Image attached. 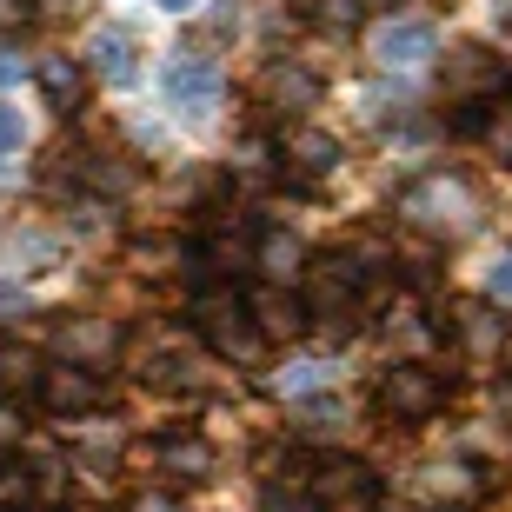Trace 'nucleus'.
<instances>
[{
    "instance_id": "9",
    "label": "nucleus",
    "mask_w": 512,
    "mask_h": 512,
    "mask_svg": "<svg viewBox=\"0 0 512 512\" xmlns=\"http://www.w3.org/2000/svg\"><path fill=\"white\" fill-rule=\"evenodd\" d=\"M453 133L459 140H486V153H493L499 167H512V100L506 107H479V100H466V107H459L453 114Z\"/></svg>"
},
{
    "instance_id": "18",
    "label": "nucleus",
    "mask_w": 512,
    "mask_h": 512,
    "mask_svg": "<svg viewBox=\"0 0 512 512\" xmlns=\"http://www.w3.org/2000/svg\"><path fill=\"white\" fill-rule=\"evenodd\" d=\"M286 153H293V167H300V173H333V167H340V140H333V133H313V127L293 133V147H286Z\"/></svg>"
},
{
    "instance_id": "15",
    "label": "nucleus",
    "mask_w": 512,
    "mask_h": 512,
    "mask_svg": "<svg viewBox=\"0 0 512 512\" xmlns=\"http://www.w3.org/2000/svg\"><path fill=\"white\" fill-rule=\"evenodd\" d=\"M40 87H47V100H54L60 114H74L80 107V87H87V80H80V67L67 54H47L40 60Z\"/></svg>"
},
{
    "instance_id": "16",
    "label": "nucleus",
    "mask_w": 512,
    "mask_h": 512,
    "mask_svg": "<svg viewBox=\"0 0 512 512\" xmlns=\"http://www.w3.org/2000/svg\"><path fill=\"white\" fill-rule=\"evenodd\" d=\"M300 260H306V247L293 240V233H280V227H266L260 247H253V266H266V280H286Z\"/></svg>"
},
{
    "instance_id": "14",
    "label": "nucleus",
    "mask_w": 512,
    "mask_h": 512,
    "mask_svg": "<svg viewBox=\"0 0 512 512\" xmlns=\"http://www.w3.org/2000/svg\"><path fill=\"white\" fill-rule=\"evenodd\" d=\"M60 353L80 366H94L114 353V326H94V320H74V326H60Z\"/></svg>"
},
{
    "instance_id": "1",
    "label": "nucleus",
    "mask_w": 512,
    "mask_h": 512,
    "mask_svg": "<svg viewBox=\"0 0 512 512\" xmlns=\"http://www.w3.org/2000/svg\"><path fill=\"white\" fill-rule=\"evenodd\" d=\"M399 213L413 220L419 233H439V240H459V233L479 227V187L466 173H419L413 187L399 193Z\"/></svg>"
},
{
    "instance_id": "22",
    "label": "nucleus",
    "mask_w": 512,
    "mask_h": 512,
    "mask_svg": "<svg viewBox=\"0 0 512 512\" xmlns=\"http://www.w3.org/2000/svg\"><path fill=\"white\" fill-rule=\"evenodd\" d=\"M40 0H0V34H20V27H34Z\"/></svg>"
},
{
    "instance_id": "19",
    "label": "nucleus",
    "mask_w": 512,
    "mask_h": 512,
    "mask_svg": "<svg viewBox=\"0 0 512 512\" xmlns=\"http://www.w3.org/2000/svg\"><path fill=\"white\" fill-rule=\"evenodd\" d=\"M140 380L160 386V393H173V386H180V393H193V360H180V353H153V360L140 366Z\"/></svg>"
},
{
    "instance_id": "24",
    "label": "nucleus",
    "mask_w": 512,
    "mask_h": 512,
    "mask_svg": "<svg viewBox=\"0 0 512 512\" xmlns=\"http://www.w3.org/2000/svg\"><path fill=\"white\" fill-rule=\"evenodd\" d=\"M127 512H187V506L167 499V493H140V499H127Z\"/></svg>"
},
{
    "instance_id": "13",
    "label": "nucleus",
    "mask_w": 512,
    "mask_h": 512,
    "mask_svg": "<svg viewBox=\"0 0 512 512\" xmlns=\"http://www.w3.org/2000/svg\"><path fill=\"white\" fill-rule=\"evenodd\" d=\"M446 87H453L459 100L479 94V87H499V60L486 54V47H459V54L446 60Z\"/></svg>"
},
{
    "instance_id": "23",
    "label": "nucleus",
    "mask_w": 512,
    "mask_h": 512,
    "mask_svg": "<svg viewBox=\"0 0 512 512\" xmlns=\"http://www.w3.org/2000/svg\"><path fill=\"white\" fill-rule=\"evenodd\" d=\"M486 293H493V300H512V253H506V260H493V273H486Z\"/></svg>"
},
{
    "instance_id": "28",
    "label": "nucleus",
    "mask_w": 512,
    "mask_h": 512,
    "mask_svg": "<svg viewBox=\"0 0 512 512\" xmlns=\"http://www.w3.org/2000/svg\"><path fill=\"white\" fill-rule=\"evenodd\" d=\"M0 512H14V506H7V499H0Z\"/></svg>"
},
{
    "instance_id": "27",
    "label": "nucleus",
    "mask_w": 512,
    "mask_h": 512,
    "mask_svg": "<svg viewBox=\"0 0 512 512\" xmlns=\"http://www.w3.org/2000/svg\"><path fill=\"white\" fill-rule=\"evenodd\" d=\"M160 7H167V14H193V7H200V0H160Z\"/></svg>"
},
{
    "instance_id": "12",
    "label": "nucleus",
    "mask_w": 512,
    "mask_h": 512,
    "mask_svg": "<svg viewBox=\"0 0 512 512\" xmlns=\"http://www.w3.org/2000/svg\"><path fill=\"white\" fill-rule=\"evenodd\" d=\"M153 453H160V466H167L180 486H200V479L213 473V446L200 433H167V439H153Z\"/></svg>"
},
{
    "instance_id": "4",
    "label": "nucleus",
    "mask_w": 512,
    "mask_h": 512,
    "mask_svg": "<svg viewBox=\"0 0 512 512\" xmlns=\"http://www.w3.org/2000/svg\"><path fill=\"white\" fill-rule=\"evenodd\" d=\"M34 399H40L54 419H80V413H94L100 399H107V386H100L94 366L54 360V366H40V373H34Z\"/></svg>"
},
{
    "instance_id": "5",
    "label": "nucleus",
    "mask_w": 512,
    "mask_h": 512,
    "mask_svg": "<svg viewBox=\"0 0 512 512\" xmlns=\"http://www.w3.org/2000/svg\"><path fill=\"white\" fill-rule=\"evenodd\" d=\"M220 100H227V74H220V60H207V54H180V60L167 67V107H173V114L207 120Z\"/></svg>"
},
{
    "instance_id": "7",
    "label": "nucleus",
    "mask_w": 512,
    "mask_h": 512,
    "mask_svg": "<svg viewBox=\"0 0 512 512\" xmlns=\"http://www.w3.org/2000/svg\"><path fill=\"white\" fill-rule=\"evenodd\" d=\"M260 107L273 114H306V107H320V74L300 67V60H273L260 74Z\"/></svg>"
},
{
    "instance_id": "3",
    "label": "nucleus",
    "mask_w": 512,
    "mask_h": 512,
    "mask_svg": "<svg viewBox=\"0 0 512 512\" xmlns=\"http://www.w3.org/2000/svg\"><path fill=\"white\" fill-rule=\"evenodd\" d=\"M446 393H453V380L439 373V366H419V360H393L373 380V406H380L393 426H426V419L446 406Z\"/></svg>"
},
{
    "instance_id": "8",
    "label": "nucleus",
    "mask_w": 512,
    "mask_h": 512,
    "mask_svg": "<svg viewBox=\"0 0 512 512\" xmlns=\"http://www.w3.org/2000/svg\"><path fill=\"white\" fill-rule=\"evenodd\" d=\"M433 47H439L433 20H386L380 34H373V60H380V67H419Z\"/></svg>"
},
{
    "instance_id": "2",
    "label": "nucleus",
    "mask_w": 512,
    "mask_h": 512,
    "mask_svg": "<svg viewBox=\"0 0 512 512\" xmlns=\"http://www.w3.org/2000/svg\"><path fill=\"white\" fill-rule=\"evenodd\" d=\"M193 326H200V340L233 366H253L266 353V333H260V320H253L247 293H233V286H200V293H193Z\"/></svg>"
},
{
    "instance_id": "20",
    "label": "nucleus",
    "mask_w": 512,
    "mask_h": 512,
    "mask_svg": "<svg viewBox=\"0 0 512 512\" xmlns=\"http://www.w3.org/2000/svg\"><path fill=\"white\" fill-rule=\"evenodd\" d=\"M266 512H326V499L300 479H286V486H266Z\"/></svg>"
},
{
    "instance_id": "25",
    "label": "nucleus",
    "mask_w": 512,
    "mask_h": 512,
    "mask_svg": "<svg viewBox=\"0 0 512 512\" xmlns=\"http://www.w3.org/2000/svg\"><path fill=\"white\" fill-rule=\"evenodd\" d=\"M20 74H27V60H20L14 47H7V40H0V87H14Z\"/></svg>"
},
{
    "instance_id": "10",
    "label": "nucleus",
    "mask_w": 512,
    "mask_h": 512,
    "mask_svg": "<svg viewBox=\"0 0 512 512\" xmlns=\"http://www.w3.org/2000/svg\"><path fill=\"white\" fill-rule=\"evenodd\" d=\"M313 493L320 499H346V506H380V473L373 466H360V459H326L320 479H313Z\"/></svg>"
},
{
    "instance_id": "6",
    "label": "nucleus",
    "mask_w": 512,
    "mask_h": 512,
    "mask_svg": "<svg viewBox=\"0 0 512 512\" xmlns=\"http://www.w3.org/2000/svg\"><path fill=\"white\" fill-rule=\"evenodd\" d=\"M247 306H253V320H260L266 340H293V333H306V326H313V313H306V293H286L280 280H260V286L247 293Z\"/></svg>"
},
{
    "instance_id": "21",
    "label": "nucleus",
    "mask_w": 512,
    "mask_h": 512,
    "mask_svg": "<svg viewBox=\"0 0 512 512\" xmlns=\"http://www.w3.org/2000/svg\"><path fill=\"white\" fill-rule=\"evenodd\" d=\"M20 147H27V120H20V107L0 100V153H20Z\"/></svg>"
},
{
    "instance_id": "11",
    "label": "nucleus",
    "mask_w": 512,
    "mask_h": 512,
    "mask_svg": "<svg viewBox=\"0 0 512 512\" xmlns=\"http://www.w3.org/2000/svg\"><path fill=\"white\" fill-rule=\"evenodd\" d=\"M87 67H94L100 80H114V87H133V74H140L133 34L127 27H94V40H87Z\"/></svg>"
},
{
    "instance_id": "26",
    "label": "nucleus",
    "mask_w": 512,
    "mask_h": 512,
    "mask_svg": "<svg viewBox=\"0 0 512 512\" xmlns=\"http://www.w3.org/2000/svg\"><path fill=\"white\" fill-rule=\"evenodd\" d=\"M493 27H499V34H512V0H493Z\"/></svg>"
},
{
    "instance_id": "17",
    "label": "nucleus",
    "mask_w": 512,
    "mask_h": 512,
    "mask_svg": "<svg viewBox=\"0 0 512 512\" xmlns=\"http://www.w3.org/2000/svg\"><path fill=\"white\" fill-rule=\"evenodd\" d=\"M300 14L320 27V34H360L366 0H300Z\"/></svg>"
}]
</instances>
